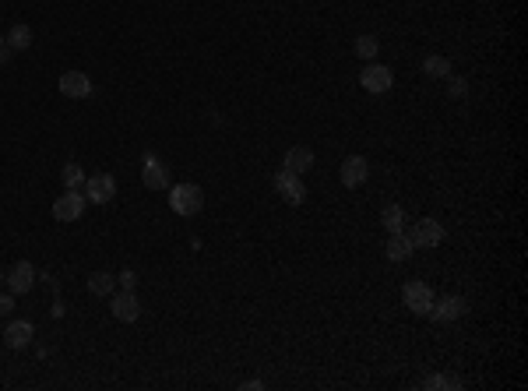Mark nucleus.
Returning <instances> with one entry per match:
<instances>
[{"label":"nucleus","instance_id":"1","mask_svg":"<svg viewBox=\"0 0 528 391\" xmlns=\"http://www.w3.org/2000/svg\"><path fill=\"white\" fill-rule=\"evenodd\" d=\"M169 208L176 215H198L205 208V191L198 184H173L169 187Z\"/></svg>","mask_w":528,"mask_h":391},{"label":"nucleus","instance_id":"2","mask_svg":"<svg viewBox=\"0 0 528 391\" xmlns=\"http://www.w3.org/2000/svg\"><path fill=\"white\" fill-rule=\"evenodd\" d=\"M85 201H89V197L82 194L78 187H67L64 194L53 201V219H57V222H78L82 211H85Z\"/></svg>","mask_w":528,"mask_h":391},{"label":"nucleus","instance_id":"3","mask_svg":"<svg viewBox=\"0 0 528 391\" xmlns=\"http://www.w3.org/2000/svg\"><path fill=\"white\" fill-rule=\"evenodd\" d=\"M359 85L366 89V92H373V96H384L391 85H395V75H391V67H384V64H363V75H359Z\"/></svg>","mask_w":528,"mask_h":391},{"label":"nucleus","instance_id":"4","mask_svg":"<svg viewBox=\"0 0 528 391\" xmlns=\"http://www.w3.org/2000/svg\"><path fill=\"white\" fill-rule=\"evenodd\" d=\"M275 191L282 194V201H286V204H300V201L307 197L303 177H300V173H293V170H286V166L275 173Z\"/></svg>","mask_w":528,"mask_h":391},{"label":"nucleus","instance_id":"5","mask_svg":"<svg viewBox=\"0 0 528 391\" xmlns=\"http://www.w3.org/2000/svg\"><path fill=\"white\" fill-rule=\"evenodd\" d=\"M433 286L429 282H422V279H412V282H405V290H402V303L412 310V314H426L429 310V303H433Z\"/></svg>","mask_w":528,"mask_h":391},{"label":"nucleus","instance_id":"6","mask_svg":"<svg viewBox=\"0 0 528 391\" xmlns=\"http://www.w3.org/2000/svg\"><path fill=\"white\" fill-rule=\"evenodd\" d=\"M85 197H89L92 204H109V201L116 197V180H113L109 173H92V177L85 180Z\"/></svg>","mask_w":528,"mask_h":391},{"label":"nucleus","instance_id":"7","mask_svg":"<svg viewBox=\"0 0 528 391\" xmlns=\"http://www.w3.org/2000/svg\"><path fill=\"white\" fill-rule=\"evenodd\" d=\"M57 89L67 99H89L92 96V78L85 71H64L60 82H57Z\"/></svg>","mask_w":528,"mask_h":391},{"label":"nucleus","instance_id":"8","mask_svg":"<svg viewBox=\"0 0 528 391\" xmlns=\"http://www.w3.org/2000/svg\"><path fill=\"white\" fill-rule=\"evenodd\" d=\"M405 236L412 240V247H437V243H444V226L437 219H420V226L409 229Z\"/></svg>","mask_w":528,"mask_h":391},{"label":"nucleus","instance_id":"9","mask_svg":"<svg viewBox=\"0 0 528 391\" xmlns=\"http://www.w3.org/2000/svg\"><path fill=\"white\" fill-rule=\"evenodd\" d=\"M141 184L148 191H166L169 187V170L155 159V155H145V166H141Z\"/></svg>","mask_w":528,"mask_h":391},{"label":"nucleus","instance_id":"10","mask_svg":"<svg viewBox=\"0 0 528 391\" xmlns=\"http://www.w3.org/2000/svg\"><path fill=\"white\" fill-rule=\"evenodd\" d=\"M433 321H458L461 314H465V299L461 296H433V303H429V310H426Z\"/></svg>","mask_w":528,"mask_h":391},{"label":"nucleus","instance_id":"11","mask_svg":"<svg viewBox=\"0 0 528 391\" xmlns=\"http://www.w3.org/2000/svg\"><path fill=\"white\" fill-rule=\"evenodd\" d=\"M4 282H7V290H11L14 296H25L32 286H35V268H32L28 261H18V265L7 272V279H4Z\"/></svg>","mask_w":528,"mask_h":391},{"label":"nucleus","instance_id":"12","mask_svg":"<svg viewBox=\"0 0 528 391\" xmlns=\"http://www.w3.org/2000/svg\"><path fill=\"white\" fill-rule=\"evenodd\" d=\"M342 184L345 187H359V184H366V177H370V166H366V159L363 155H349L345 163H342Z\"/></svg>","mask_w":528,"mask_h":391},{"label":"nucleus","instance_id":"13","mask_svg":"<svg viewBox=\"0 0 528 391\" xmlns=\"http://www.w3.org/2000/svg\"><path fill=\"white\" fill-rule=\"evenodd\" d=\"M113 317L116 321H137L141 317V299L134 296V290H123V293L113 296Z\"/></svg>","mask_w":528,"mask_h":391},{"label":"nucleus","instance_id":"14","mask_svg":"<svg viewBox=\"0 0 528 391\" xmlns=\"http://www.w3.org/2000/svg\"><path fill=\"white\" fill-rule=\"evenodd\" d=\"M32 338H35V324L32 321H11L7 331H4V342L11 349H25V346H32Z\"/></svg>","mask_w":528,"mask_h":391},{"label":"nucleus","instance_id":"15","mask_svg":"<svg viewBox=\"0 0 528 391\" xmlns=\"http://www.w3.org/2000/svg\"><path fill=\"white\" fill-rule=\"evenodd\" d=\"M412 250H416V247H412V240L405 236V229L388 236V247H384L388 261H395V265H398V261H409V258H412Z\"/></svg>","mask_w":528,"mask_h":391},{"label":"nucleus","instance_id":"16","mask_svg":"<svg viewBox=\"0 0 528 391\" xmlns=\"http://www.w3.org/2000/svg\"><path fill=\"white\" fill-rule=\"evenodd\" d=\"M314 163H317V155L310 152V148H303V145H296V148H289L286 152V170H293V173H307V170H314Z\"/></svg>","mask_w":528,"mask_h":391},{"label":"nucleus","instance_id":"17","mask_svg":"<svg viewBox=\"0 0 528 391\" xmlns=\"http://www.w3.org/2000/svg\"><path fill=\"white\" fill-rule=\"evenodd\" d=\"M7 46H11L14 53L28 50V46H32V28H28V25H11V28H7Z\"/></svg>","mask_w":528,"mask_h":391},{"label":"nucleus","instance_id":"18","mask_svg":"<svg viewBox=\"0 0 528 391\" xmlns=\"http://www.w3.org/2000/svg\"><path fill=\"white\" fill-rule=\"evenodd\" d=\"M381 222H384L388 233H402V229H405V211H402V204H388V208L381 211Z\"/></svg>","mask_w":528,"mask_h":391},{"label":"nucleus","instance_id":"19","mask_svg":"<svg viewBox=\"0 0 528 391\" xmlns=\"http://www.w3.org/2000/svg\"><path fill=\"white\" fill-rule=\"evenodd\" d=\"M113 286H116V279H113L109 272H96V275H89V293H92V296H113Z\"/></svg>","mask_w":528,"mask_h":391},{"label":"nucleus","instance_id":"20","mask_svg":"<svg viewBox=\"0 0 528 391\" xmlns=\"http://www.w3.org/2000/svg\"><path fill=\"white\" fill-rule=\"evenodd\" d=\"M422 71H426L429 78H451V60L433 53V57H426V60H422Z\"/></svg>","mask_w":528,"mask_h":391},{"label":"nucleus","instance_id":"21","mask_svg":"<svg viewBox=\"0 0 528 391\" xmlns=\"http://www.w3.org/2000/svg\"><path fill=\"white\" fill-rule=\"evenodd\" d=\"M377 50H381L377 35H359V39H356V57H359L363 64H370V60L377 57Z\"/></svg>","mask_w":528,"mask_h":391},{"label":"nucleus","instance_id":"22","mask_svg":"<svg viewBox=\"0 0 528 391\" xmlns=\"http://www.w3.org/2000/svg\"><path fill=\"white\" fill-rule=\"evenodd\" d=\"M60 177H64V187H82V184H85V170H82L78 163H67Z\"/></svg>","mask_w":528,"mask_h":391},{"label":"nucleus","instance_id":"23","mask_svg":"<svg viewBox=\"0 0 528 391\" xmlns=\"http://www.w3.org/2000/svg\"><path fill=\"white\" fill-rule=\"evenodd\" d=\"M447 82H451V85H447V92H451L454 99H461L465 92H468V82H465V78H447Z\"/></svg>","mask_w":528,"mask_h":391},{"label":"nucleus","instance_id":"24","mask_svg":"<svg viewBox=\"0 0 528 391\" xmlns=\"http://www.w3.org/2000/svg\"><path fill=\"white\" fill-rule=\"evenodd\" d=\"M14 310V293H0V317H7Z\"/></svg>","mask_w":528,"mask_h":391},{"label":"nucleus","instance_id":"25","mask_svg":"<svg viewBox=\"0 0 528 391\" xmlns=\"http://www.w3.org/2000/svg\"><path fill=\"white\" fill-rule=\"evenodd\" d=\"M116 282H120L123 290H134V286H137V275H134V272L127 268V272H120V279H116Z\"/></svg>","mask_w":528,"mask_h":391},{"label":"nucleus","instance_id":"26","mask_svg":"<svg viewBox=\"0 0 528 391\" xmlns=\"http://www.w3.org/2000/svg\"><path fill=\"white\" fill-rule=\"evenodd\" d=\"M422 388H426V391H440V388H444V378H426V381H422Z\"/></svg>","mask_w":528,"mask_h":391},{"label":"nucleus","instance_id":"27","mask_svg":"<svg viewBox=\"0 0 528 391\" xmlns=\"http://www.w3.org/2000/svg\"><path fill=\"white\" fill-rule=\"evenodd\" d=\"M11 53H14V50L7 46V39H0V64H7V60H11Z\"/></svg>","mask_w":528,"mask_h":391},{"label":"nucleus","instance_id":"28","mask_svg":"<svg viewBox=\"0 0 528 391\" xmlns=\"http://www.w3.org/2000/svg\"><path fill=\"white\" fill-rule=\"evenodd\" d=\"M243 388H247V391H261V388H264V381H243Z\"/></svg>","mask_w":528,"mask_h":391},{"label":"nucleus","instance_id":"29","mask_svg":"<svg viewBox=\"0 0 528 391\" xmlns=\"http://www.w3.org/2000/svg\"><path fill=\"white\" fill-rule=\"evenodd\" d=\"M0 286H4V275H0Z\"/></svg>","mask_w":528,"mask_h":391}]
</instances>
